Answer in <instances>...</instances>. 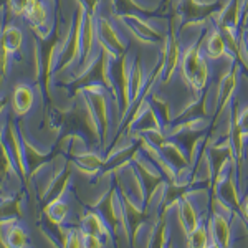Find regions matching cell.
<instances>
[{
	"label": "cell",
	"mask_w": 248,
	"mask_h": 248,
	"mask_svg": "<svg viewBox=\"0 0 248 248\" xmlns=\"http://www.w3.org/2000/svg\"><path fill=\"white\" fill-rule=\"evenodd\" d=\"M0 240L5 247H27L29 235L22 223L17 218L0 220Z\"/></svg>",
	"instance_id": "obj_1"
},
{
	"label": "cell",
	"mask_w": 248,
	"mask_h": 248,
	"mask_svg": "<svg viewBox=\"0 0 248 248\" xmlns=\"http://www.w3.org/2000/svg\"><path fill=\"white\" fill-rule=\"evenodd\" d=\"M35 106V93L33 88L18 83L12 91V109L18 116H27Z\"/></svg>",
	"instance_id": "obj_2"
},
{
	"label": "cell",
	"mask_w": 248,
	"mask_h": 248,
	"mask_svg": "<svg viewBox=\"0 0 248 248\" xmlns=\"http://www.w3.org/2000/svg\"><path fill=\"white\" fill-rule=\"evenodd\" d=\"M5 103H7L5 96H2V94H0V114L3 113V109H5Z\"/></svg>",
	"instance_id": "obj_3"
}]
</instances>
